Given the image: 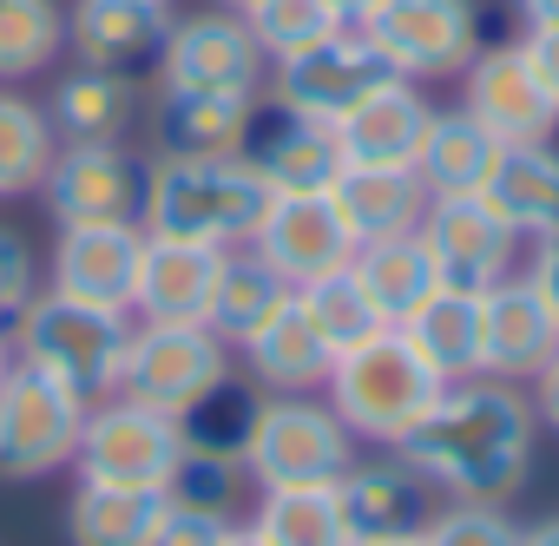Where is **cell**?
I'll return each instance as SVG.
<instances>
[{
	"label": "cell",
	"mask_w": 559,
	"mask_h": 546,
	"mask_svg": "<svg viewBox=\"0 0 559 546\" xmlns=\"http://www.w3.org/2000/svg\"><path fill=\"white\" fill-rule=\"evenodd\" d=\"M461 112H474L500 145H539L559 132V99L546 93V80L520 40L480 47L461 67Z\"/></svg>",
	"instance_id": "5bb4252c"
},
{
	"label": "cell",
	"mask_w": 559,
	"mask_h": 546,
	"mask_svg": "<svg viewBox=\"0 0 559 546\" xmlns=\"http://www.w3.org/2000/svg\"><path fill=\"white\" fill-rule=\"evenodd\" d=\"M487 204L533 244L546 230H559V145H507L493 178H487Z\"/></svg>",
	"instance_id": "f546056e"
},
{
	"label": "cell",
	"mask_w": 559,
	"mask_h": 546,
	"mask_svg": "<svg viewBox=\"0 0 559 546\" xmlns=\"http://www.w3.org/2000/svg\"><path fill=\"white\" fill-rule=\"evenodd\" d=\"M513 14L526 27H559V0H513Z\"/></svg>",
	"instance_id": "bcb514c9"
},
{
	"label": "cell",
	"mask_w": 559,
	"mask_h": 546,
	"mask_svg": "<svg viewBox=\"0 0 559 546\" xmlns=\"http://www.w3.org/2000/svg\"><path fill=\"white\" fill-rule=\"evenodd\" d=\"M421 533H428V546H520V520L507 507H480V500H441Z\"/></svg>",
	"instance_id": "ab89813d"
},
{
	"label": "cell",
	"mask_w": 559,
	"mask_h": 546,
	"mask_svg": "<svg viewBox=\"0 0 559 546\" xmlns=\"http://www.w3.org/2000/svg\"><path fill=\"white\" fill-rule=\"evenodd\" d=\"M250 467L243 461H217V454H185L178 448V467L165 480V500L171 507H191V513H211V520H243V500H250Z\"/></svg>",
	"instance_id": "74e56055"
},
{
	"label": "cell",
	"mask_w": 559,
	"mask_h": 546,
	"mask_svg": "<svg viewBox=\"0 0 559 546\" xmlns=\"http://www.w3.org/2000/svg\"><path fill=\"white\" fill-rule=\"evenodd\" d=\"M230 520H211V513H191V507H171L165 500V520L152 533V546H224Z\"/></svg>",
	"instance_id": "b9f144b4"
},
{
	"label": "cell",
	"mask_w": 559,
	"mask_h": 546,
	"mask_svg": "<svg viewBox=\"0 0 559 546\" xmlns=\"http://www.w3.org/2000/svg\"><path fill=\"white\" fill-rule=\"evenodd\" d=\"M480 310H487V330H480L487 369H480V376L526 389V376L559 349V317H552V304L539 297V284L526 277V270H513V277H500L493 290H480Z\"/></svg>",
	"instance_id": "ffe728a7"
},
{
	"label": "cell",
	"mask_w": 559,
	"mask_h": 546,
	"mask_svg": "<svg viewBox=\"0 0 559 546\" xmlns=\"http://www.w3.org/2000/svg\"><path fill=\"white\" fill-rule=\"evenodd\" d=\"M263 415V389L243 369H224L211 389H198L171 422H178V448L185 454H217V461H243L250 428Z\"/></svg>",
	"instance_id": "f1b7e54d"
},
{
	"label": "cell",
	"mask_w": 559,
	"mask_h": 546,
	"mask_svg": "<svg viewBox=\"0 0 559 546\" xmlns=\"http://www.w3.org/2000/svg\"><path fill=\"white\" fill-rule=\"evenodd\" d=\"M421 244H428L435 277L454 284V290H493L500 277H513V270H520V250H526V237L487 204V191L428 198Z\"/></svg>",
	"instance_id": "8fae6325"
},
{
	"label": "cell",
	"mask_w": 559,
	"mask_h": 546,
	"mask_svg": "<svg viewBox=\"0 0 559 546\" xmlns=\"http://www.w3.org/2000/svg\"><path fill=\"white\" fill-rule=\"evenodd\" d=\"M86 408V395L14 356V369L0 376V480H47L73 467Z\"/></svg>",
	"instance_id": "8992f818"
},
{
	"label": "cell",
	"mask_w": 559,
	"mask_h": 546,
	"mask_svg": "<svg viewBox=\"0 0 559 546\" xmlns=\"http://www.w3.org/2000/svg\"><path fill=\"white\" fill-rule=\"evenodd\" d=\"M356 454H362V441L343 428V415L323 395H263L243 467H250L257 494L263 487H330Z\"/></svg>",
	"instance_id": "5b68a950"
},
{
	"label": "cell",
	"mask_w": 559,
	"mask_h": 546,
	"mask_svg": "<svg viewBox=\"0 0 559 546\" xmlns=\"http://www.w3.org/2000/svg\"><path fill=\"white\" fill-rule=\"evenodd\" d=\"M520 546H559V513L539 520V526H520Z\"/></svg>",
	"instance_id": "c3c4849f"
},
{
	"label": "cell",
	"mask_w": 559,
	"mask_h": 546,
	"mask_svg": "<svg viewBox=\"0 0 559 546\" xmlns=\"http://www.w3.org/2000/svg\"><path fill=\"white\" fill-rule=\"evenodd\" d=\"M224 250L217 244H185V237H152L139 257V284H132V317L139 323H204L211 290H217Z\"/></svg>",
	"instance_id": "44dd1931"
},
{
	"label": "cell",
	"mask_w": 559,
	"mask_h": 546,
	"mask_svg": "<svg viewBox=\"0 0 559 546\" xmlns=\"http://www.w3.org/2000/svg\"><path fill=\"white\" fill-rule=\"evenodd\" d=\"M349 546H428V533H395V539H349Z\"/></svg>",
	"instance_id": "681fc988"
},
{
	"label": "cell",
	"mask_w": 559,
	"mask_h": 546,
	"mask_svg": "<svg viewBox=\"0 0 559 546\" xmlns=\"http://www.w3.org/2000/svg\"><path fill=\"white\" fill-rule=\"evenodd\" d=\"M224 546H263V539H257V533H250V526H243V520H237V526H230V533H224Z\"/></svg>",
	"instance_id": "f907efd6"
},
{
	"label": "cell",
	"mask_w": 559,
	"mask_h": 546,
	"mask_svg": "<svg viewBox=\"0 0 559 546\" xmlns=\"http://www.w3.org/2000/svg\"><path fill=\"white\" fill-rule=\"evenodd\" d=\"M139 80L126 73H99V67H73L53 80L47 99V126L60 145H119L139 126Z\"/></svg>",
	"instance_id": "4316f807"
},
{
	"label": "cell",
	"mask_w": 559,
	"mask_h": 546,
	"mask_svg": "<svg viewBox=\"0 0 559 546\" xmlns=\"http://www.w3.org/2000/svg\"><path fill=\"white\" fill-rule=\"evenodd\" d=\"M67 54V14L53 0H0V86H27Z\"/></svg>",
	"instance_id": "e575fe53"
},
{
	"label": "cell",
	"mask_w": 559,
	"mask_h": 546,
	"mask_svg": "<svg viewBox=\"0 0 559 546\" xmlns=\"http://www.w3.org/2000/svg\"><path fill=\"white\" fill-rule=\"evenodd\" d=\"M349 270H356V284L369 290V304L382 310V323H402V317L441 284V277H435V263H428L421 230H408V237H382V244H356Z\"/></svg>",
	"instance_id": "836d02e7"
},
{
	"label": "cell",
	"mask_w": 559,
	"mask_h": 546,
	"mask_svg": "<svg viewBox=\"0 0 559 546\" xmlns=\"http://www.w3.org/2000/svg\"><path fill=\"white\" fill-rule=\"evenodd\" d=\"M60 139L47 126V106L21 99L14 86H0V198H27L40 191Z\"/></svg>",
	"instance_id": "d590c367"
},
{
	"label": "cell",
	"mask_w": 559,
	"mask_h": 546,
	"mask_svg": "<svg viewBox=\"0 0 559 546\" xmlns=\"http://www.w3.org/2000/svg\"><path fill=\"white\" fill-rule=\"evenodd\" d=\"M165 520V494L73 480L67 494V546H152Z\"/></svg>",
	"instance_id": "4dcf8cb0"
},
{
	"label": "cell",
	"mask_w": 559,
	"mask_h": 546,
	"mask_svg": "<svg viewBox=\"0 0 559 546\" xmlns=\"http://www.w3.org/2000/svg\"><path fill=\"white\" fill-rule=\"evenodd\" d=\"M336 507L349 520V539H395V533L428 526L435 487L421 480V467L402 448H376V454H356L336 474Z\"/></svg>",
	"instance_id": "2e32d148"
},
{
	"label": "cell",
	"mask_w": 559,
	"mask_h": 546,
	"mask_svg": "<svg viewBox=\"0 0 559 546\" xmlns=\"http://www.w3.org/2000/svg\"><path fill=\"white\" fill-rule=\"evenodd\" d=\"M230 356L243 363V376H250L263 395H323L330 363H336V349H330V343L317 336V323L304 317L297 290H290V304L276 310L263 330H250Z\"/></svg>",
	"instance_id": "7402d4cb"
},
{
	"label": "cell",
	"mask_w": 559,
	"mask_h": 546,
	"mask_svg": "<svg viewBox=\"0 0 559 546\" xmlns=\"http://www.w3.org/2000/svg\"><path fill=\"white\" fill-rule=\"evenodd\" d=\"M47 284V270H40V250L14 230V224H0V330H14L21 310L40 297Z\"/></svg>",
	"instance_id": "60d3db41"
},
{
	"label": "cell",
	"mask_w": 559,
	"mask_h": 546,
	"mask_svg": "<svg viewBox=\"0 0 559 546\" xmlns=\"http://www.w3.org/2000/svg\"><path fill=\"white\" fill-rule=\"evenodd\" d=\"M323 8H330V21H336V27H356V21L376 8V0H323Z\"/></svg>",
	"instance_id": "7dc6e473"
},
{
	"label": "cell",
	"mask_w": 559,
	"mask_h": 546,
	"mask_svg": "<svg viewBox=\"0 0 559 546\" xmlns=\"http://www.w3.org/2000/svg\"><path fill=\"white\" fill-rule=\"evenodd\" d=\"M402 454L448 500L513 507L533 480L539 422H533V402H526L520 382L467 376V382L441 389V402L421 415V428L402 441Z\"/></svg>",
	"instance_id": "6da1fadb"
},
{
	"label": "cell",
	"mask_w": 559,
	"mask_h": 546,
	"mask_svg": "<svg viewBox=\"0 0 559 546\" xmlns=\"http://www.w3.org/2000/svg\"><path fill=\"white\" fill-rule=\"evenodd\" d=\"M402 336H408V349L441 376V382H467V376H480L487 369V343H480V330H487V310H480V290H454V284H435L402 323H395Z\"/></svg>",
	"instance_id": "d4e9b609"
},
{
	"label": "cell",
	"mask_w": 559,
	"mask_h": 546,
	"mask_svg": "<svg viewBox=\"0 0 559 546\" xmlns=\"http://www.w3.org/2000/svg\"><path fill=\"white\" fill-rule=\"evenodd\" d=\"M356 27L389 60V73L415 80V86L461 80V67L480 54V8L474 0H376Z\"/></svg>",
	"instance_id": "52a82bcc"
},
{
	"label": "cell",
	"mask_w": 559,
	"mask_h": 546,
	"mask_svg": "<svg viewBox=\"0 0 559 546\" xmlns=\"http://www.w3.org/2000/svg\"><path fill=\"white\" fill-rule=\"evenodd\" d=\"M500 152H507V145H500L474 112H461V106L441 112V106H435L428 139H421V152H415V178L428 185V198H467V191H487Z\"/></svg>",
	"instance_id": "83f0119b"
},
{
	"label": "cell",
	"mask_w": 559,
	"mask_h": 546,
	"mask_svg": "<svg viewBox=\"0 0 559 546\" xmlns=\"http://www.w3.org/2000/svg\"><path fill=\"white\" fill-rule=\"evenodd\" d=\"M382 80H395V73L369 47L362 27H330L323 40L270 60V99L304 112V119H317V126H343Z\"/></svg>",
	"instance_id": "ba28073f"
},
{
	"label": "cell",
	"mask_w": 559,
	"mask_h": 546,
	"mask_svg": "<svg viewBox=\"0 0 559 546\" xmlns=\"http://www.w3.org/2000/svg\"><path fill=\"white\" fill-rule=\"evenodd\" d=\"M428 93L415 80H382L343 126H336V145H343V165H415L421 139H428Z\"/></svg>",
	"instance_id": "484cf974"
},
{
	"label": "cell",
	"mask_w": 559,
	"mask_h": 546,
	"mask_svg": "<svg viewBox=\"0 0 559 546\" xmlns=\"http://www.w3.org/2000/svg\"><path fill=\"white\" fill-rule=\"evenodd\" d=\"M40 198L60 224H139L145 211V158L119 139V145H60Z\"/></svg>",
	"instance_id": "4fadbf2b"
},
{
	"label": "cell",
	"mask_w": 559,
	"mask_h": 546,
	"mask_svg": "<svg viewBox=\"0 0 559 546\" xmlns=\"http://www.w3.org/2000/svg\"><path fill=\"white\" fill-rule=\"evenodd\" d=\"M263 93H198V86H158L152 99V145L171 158H211L237 152L250 132Z\"/></svg>",
	"instance_id": "cb8c5ba5"
},
{
	"label": "cell",
	"mask_w": 559,
	"mask_h": 546,
	"mask_svg": "<svg viewBox=\"0 0 559 546\" xmlns=\"http://www.w3.org/2000/svg\"><path fill=\"white\" fill-rule=\"evenodd\" d=\"M526 277L539 284V297H546V304H552V317H559V230L533 237V263H526Z\"/></svg>",
	"instance_id": "ee69618b"
},
{
	"label": "cell",
	"mask_w": 559,
	"mask_h": 546,
	"mask_svg": "<svg viewBox=\"0 0 559 546\" xmlns=\"http://www.w3.org/2000/svg\"><path fill=\"white\" fill-rule=\"evenodd\" d=\"M270 60L250 40L243 14L230 8H198L171 14L165 54H158V86H198V93H263Z\"/></svg>",
	"instance_id": "7c38bea8"
},
{
	"label": "cell",
	"mask_w": 559,
	"mask_h": 546,
	"mask_svg": "<svg viewBox=\"0 0 559 546\" xmlns=\"http://www.w3.org/2000/svg\"><path fill=\"white\" fill-rule=\"evenodd\" d=\"M284 304H290V284L243 244V250H224V270H217V290H211L204 330H211L224 349H237L250 330H263Z\"/></svg>",
	"instance_id": "1f68e13d"
},
{
	"label": "cell",
	"mask_w": 559,
	"mask_h": 546,
	"mask_svg": "<svg viewBox=\"0 0 559 546\" xmlns=\"http://www.w3.org/2000/svg\"><path fill=\"white\" fill-rule=\"evenodd\" d=\"M526 402H533V422H539L546 435H559V349L526 376Z\"/></svg>",
	"instance_id": "7bdbcfd3"
},
{
	"label": "cell",
	"mask_w": 559,
	"mask_h": 546,
	"mask_svg": "<svg viewBox=\"0 0 559 546\" xmlns=\"http://www.w3.org/2000/svg\"><path fill=\"white\" fill-rule=\"evenodd\" d=\"M171 34V0H73L67 8V54L99 73H158Z\"/></svg>",
	"instance_id": "e0dca14e"
},
{
	"label": "cell",
	"mask_w": 559,
	"mask_h": 546,
	"mask_svg": "<svg viewBox=\"0 0 559 546\" xmlns=\"http://www.w3.org/2000/svg\"><path fill=\"white\" fill-rule=\"evenodd\" d=\"M330 204H336L349 244H382V237L421 230L428 185L415 178V165H343L330 185Z\"/></svg>",
	"instance_id": "603a6c76"
},
{
	"label": "cell",
	"mask_w": 559,
	"mask_h": 546,
	"mask_svg": "<svg viewBox=\"0 0 559 546\" xmlns=\"http://www.w3.org/2000/svg\"><path fill=\"white\" fill-rule=\"evenodd\" d=\"M297 304H304V317L317 323V336L343 356V349H356L362 336H376V330H389L382 323V310L369 304V290L356 284V270L343 263V270H330V277H317V284H304L297 290Z\"/></svg>",
	"instance_id": "8d00e7d4"
},
{
	"label": "cell",
	"mask_w": 559,
	"mask_h": 546,
	"mask_svg": "<svg viewBox=\"0 0 559 546\" xmlns=\"http://www.w3.org/2000/svg\"><path fill=\"white\" fill-rule=\"evenodd\" d=\"M250 158V171L270 185V198H297V191H330L336 171H343V145H336V126H317L276 99H257L250 112V132L237 145Z\"/></svg>",
	"instance_id": "9a60e30c"
},
{
	"label": "cell",
	"mask_w": 559,
	"mask_h": 546,
	"mask_svg": "<svg viewBox=\"0 0 559 546\" xmlns=\"http://www.w3.org/2000/svg\"><path fill=\"white\" fill-rule=\"evenodd\" d=\"M250 250H257V257H263L276 277L290 284V290H304V284L330 277V270H343V263L356 257V244H349V230H343V217H336L330 191L270 198V211H263V224H257Z\"/></svg>",
	"instance_id": "ac0fdd59"
},
{
	"label": "cell",
	"mask_w": 559,
	"mask_h": 546,
	"mask_svg": "<svg viewBox=\"0 0 559 546\" xmlns=\"http://www.w3.org/2000/svg\"><path fill=\"white\" fill-rule=\"evenodd\" d=\"M139 257H145V224H60L53 257H47V284L67 297H86V304L132 310Z\"/></svg>",
	"instance_id": "d6986e66"
},
{
	"label": "cell",
	"mask_w": 559,
	"mask_h": 546,
	"mask_svg": "<svg viewBox=\"0 0 559 546\" xmlns=\"http://www.w3.org/2000/svg\"><path fill=\"white\" fill-rule=\"evenodd\" d=\"M224 369H230V349L204 323H139L132 317V336H126L112 395H126L139 408H158V415H178Z\"/></svg>",
	"instance_id": "30bf717a"
},
{
	"label": "cell",
	"mask_w": 559,
	"mask_h": 546,
	"mask_svg": "<svg viewBox=\"0 0 559 546\" xmlns=\"http://www.w3.org/2000/svg\"><path fill=\"white\" fill-rule=\"evenodd\" d=\"M270 211V185L250 171L243 152H211V158H145V211L139 224L152 237H185V244H217L243 250Z\"/></svg>",
	"instance_id": "7a4b0ae2"
},
{
	"label": "cell",
	"mask_w": 559,
	"mask_h": 546,
	"mask_svg": "<svg viewBox=\"0 0 559 546\" xmlns=\"http://www.w3.org/2000/svg\"><path fill=\"white\" fill-rule=\"evenodd\" d=\"M243 526L263 546H349V520L336 507V480L330 487H263L257 507L243 513Z\"/></svg>",
	"instance_id": "d6a6232c"
},
{
	"label": "cell",
	"mask_w": 559,
	"mask_h": 546,
	"mask_svg": "<svg viewBox=\"0 0 559 546\" xmlns=\"http://www.w3.org/2000/svg\"><path fill=\"white\" fill-rule=\"evenodd\" d=\"M441 376L408 349V336L389 323L376 336H362L356 349H343L330 363V382H323V402L343 415V428L362 441V448H402L421 415L441 402Z\"/></svg>",
	"instance_id": "3957f363"
},
{
	"label": "cell",
	"mask_w": 559,
	"mask_h": 546,
	"mask_svg": "<svg viewBox=\"0 0 559 546\" xmlns=\"http://www.w3.org/2000/svg\"><path fill=\"white\" fill-rule=\"evenodd\" d=\"M14 369V343H8V330H0V376Z\"/></svg>",
	"instance_id": "816d5d0a"
},
{
	"label": "cell",
	"mask_w": 559,
	"mask_h": 546,
	"mask_svg": "<svg viewBox=\"0 0 559 546\" xmlns=\"http://www.w3.org/2000/svg\"><path fill=\"white\" fill-rule=\"evenodd\" d=\"M526 60L539 67V80H546V93L559 99V27H526Z\"/></svg>",
	"instance_id": "f6af8a7d"
},
{
	"label": "cell",
	"mask_w": 559,
	"mask_h": 546,
	"mask_svg": "<svg viewBox=\"0 0 559 546\" xmlns=\"http://www.w3.org/2000/svg\"><path fill=\"white\" fill-rule=\"evenodd\" d=\"M243 27H250V40L263 47V60H284V54L323 40L336 21H330L323 0H250V8H243Z\"/></svg>",
	"instance_id": "f35d334b"
},
{
	"label": "cell",
	"mask_w": 559,
	"mask_h": 546,
	"mask_svg": "<svg viewBox=\"0 0 559 546\" xmlns=\"http://www.w3.org/2000/svg\"><path fill=\"white\" fill-rule=\"evenodd\" d=\"M126 336H132V310L86 304V297L53 290V284H40V297H34V304L21 310V323L8 330V343H14L21 363L47 369L53 382H67V389L86 395V402L112 395Z\"/></svg>",
	"instance_id": "277c9868"
},
{
	"label": "cell",
	"mask_w": 559,
	"mask_h": 546,
	"mask_svg": "<svg viewBox=\"0 0 559 546\" xmlns=\"http://www.w3.org/2000/svg\"><path fill=\"white\" fill-rule=\"evenodd\" d=\"M178 467V422L158 408H139L126 395H99L80 422V448H73V474L99 480V487H145L165 494Z\"/></svg>",
	"instance_id": "9c48e42d"
},
{
	"label": "cell",
	"mask_w": 559,
	"mask_h": 546,
	"mask_svg": "<svg viewBox=\"0 0 559 546\" xmlns=\"http://www.w3.org/2000/svg\"><path fill=\"white\" fill-rule=\"evenodd\" d=\"M211 8H230V14H243V8H250V0H211Z\"/></svg>",
	"instance_id": "f5cc1de1"
}]
</instances>
